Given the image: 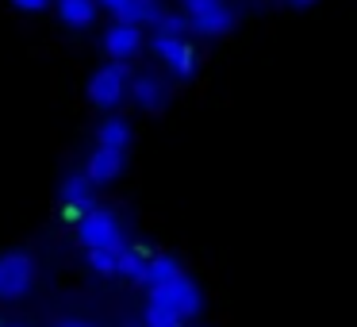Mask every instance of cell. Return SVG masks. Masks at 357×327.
I'll use <instances>...</instances> for the list:
<instances>
[{
  "label": "cell",
  "instance_id": "cell-3",
  "mask_svg": "<svg viewBox=\"0 0 357 327\" xmlns=\"http://www.w3.org/2000/svg\"><path fill=\"white\" fill-rule=\"evenodd\" d=\"M181 12L188 16V31L204 35V39L227 35L234 27V20H238V12L227 0H181Z\"/></svg>",
  "mask_w": 357,
  "mask_h": 327
},
{
  "label": "cell",
  "instance_id": "cell-2",
  "mask_svg": "<svg viewBox=\"0 0 357 327\" xmlns=\"http://www.w3.org/2000/svg\"><path fill=\"white\" fill-rule=\"evenodd\" d=\"M150 50H154L158 62L181 81L196 78V70H200V54H196V47L185 39V35H177V31H154Z\"/></svg>",
  "mask_w": 357,
  "mask_h": 327
},
{
  "label": "cell",
  "instance_id": "cell-5",
  "mask_svg": "<svg viewBox=\"0 0 357 327\" xmlns=\"http://www.w3.org/2000/svg\"><path fill=\"white\" fill-rule=\"evenodd\" d=\"M35 285V262L24 250L0 254V300H20Z\"/></svg>",
  "mask_w": 357,
  "mask_h": 327
},
{
  "label": "cell",
  "instance_id": "cell-8",
  "mask_svg": "<svg viewBox=\"0 0 357 327\" xmlns=\"http://www.w3.org/2000/svg\"><path fill=\"white\" fill-rule=\"evenodd\" d=\"M104 54H112L116 58V62H131L135 54H139L142 50V27L139 24H123V20H116V24L108 27V31H104Z\"/></svg>",
  "mask_w": 357,
  "mask_h": 327
},
{
  "label": "cell",
  "instance_id": "cell-14",
  "mask_svg": "<svg viewBox=\"0 0 357 327\" xmlns=\"http://www.w3.org/2000/svg\"><path fill=\"white\" fill-rule=\"evenodd\" d=\"M173 277H181L177 258H173V254H150V270H146V281H142V285H146V289H162V285H169Z\"/></svg>",
  "mask_w": 357,
  "mask_h": 327
},
{
  "label": "cell",
  "instance_id": "cell-11",
  "mask_svg": "<svg viewBox=\"0 0 357 327\" xmlns=\"http://www.w3.org/2000/svg\"><path fill=\"white\" fill-rule=\"evenodd\" d=\"M85 170L96 185H108V181H116L119 173H123V150H112V147H100V143H96V150L89 154Z\"/></svg>",
  "mask_w": 357,
  "mask_h": 327
},
{
  "label": "cell",
  "instance_id": "cell-20",
  "mask_svg": "<svg viewBox=\"0 0 357 327\" xmlns=\"http://www.w3.org/2000/svg\"><path fill=\"white\" fill-rule=\"evenodd\" d=\"M288 4H296V8H303V4H311V0H288Z\"/></svg>",
  "mask_w": 357,
  "mask_h": 327
},
{
  "label": "cell",
  "instance_id": "cell-7",
  "mask_svg": "<svg viewBox=\"0 0 357 327\" xmlns=\"http://www.w3.org/2000/svg\"><path fill=\"white\" fill-rule=\"evenodd\" d=\"M100 8L123 20V24H139V27H158V20L165 16L162 0H100Z\"/></svg>",
  "mask_w": 357,
  "mask_h": 327
},
{
  "label": "cell",
  "instance_id": "cell-12",
  "mask_svg": "<svg viewBox=\"0 0 357 327\" xmlns=\"http://www.w3.org/2000/svg\"><path fill=\"white\" fill-rule=\"evenodd\" d=\"M96 8H100V0H58V20L73 31H81L96 20Z\"/></svg>",
  "mask_w": 357,
  "mask_h": 327
},
{
  "label": "cell",
  "instance_id": "cell-10",
  "mask_svg": "<svg viewBox=\"0 0 357 327\" xmlns=\"http://www.w3.org/2000/svg\"><path fill=\"white\" fill-rule=\"evenodd\" d=\"M58 196H62V204L70 212H85L93 208V196H96V181L85 173H70V177H62V189H58Z\"/></svg>",
  "mask_w": 357,
  "mask_h": 327
},
{
  "label": "cell",
  "instance_id": "cell-6",
  "mask_svg": "<svg viewBox=\"0 0 357 327\" xmlns=\"http://www.w3.org/2000/svg\"><path fill=\"white\" fill-rule=\"evenodd\" d=\"M150 300H158V304H165V308H173L181 319H188V316H196V312L204 308V296H200V289H196V281L192 277H173L169 285H162V289H150Z\"/></svg>",
  "mask_w": 357,
  "mask_h": 327
},
{
  "label": "cell",
  "instance_id": "cell-17",
  "mask_svg": "<svg viewBox=\"0 0 357 327\" xmlns=\"http://www.w3.org/2000/svg\"><path fill=\"white\" fill-rule=\"evenodd\" d=\"M89 270L93 273H116L119 270V250H89Z\"/></svg>",
  "mask_w": 357,
  "mask_h": 327
},
{
  "label": "cell",
  "instance_id": "cell-9",
  "mask_svg": "<svg viewBox=\"0 0 357 327\" xmlns=\"http://www.w3.org/2000/svg\"><path fill=\"white\" fill-rule=\"evenodd\" d=\"M131 101L139 104L142 112H162L165 104H169V89H165V81L154 78V73H139V78L131 81Z\"/></svg>",
  "mask_w": 357,
  "mask_h": 327
},
{
  "label": "cell",
  "instance_id": "cell-18",
  "mask_svg": "<svg viewBox=\"0 0 357 327\" xmlns=\"http://www.w3.org/2000/svg\"><path fill=\"white\" fill-rule=\"evenodd\" d=\"M12 4H16L20 12H47L50 0H12Z\"/></svg>",
  "mask_w": 357,
  "mask_h": 327
},
{
  "label": "cell",
  "instance_id": "cell-16",
  "mask_svg": "<svg viewBox=\"0 0 357 327\" xmlns=\"http://www.w3.org/2000/svg\"><path fill=\"white\" fill-rule=\"evenodd\" d=\"M142 324H146V327H181V316L173 308H165V304L150 300L146 312H142Z\"/></svg>",
  "mask_w": 357,
  "mask_h": 327
},
{
  "label": "cell",
  "instance_id": "cell-15",
  "mask_svg": "<svg viewBox=\"0 0 357 327\" xmlns=\"http://www.w3.org/2000/svg\"><path fill=\"white\" fill-rule=\"evenodd\" d=\"M96 143L100 147H112V150H127L131 147V127H127V119L112 116L100 124V131H96Z\"/></svg>",
  "mask_w": 357,
  "mask_h": 327
},
{
  "label": "cell",
  "instance_id": "cell-13",
  "mask_svg": "<svg viewBox=\"0 0 357 327\" xmlns=\"http://www.w3.org/2000/svg\"><path fill=\"white\" fill-rule=\"evenodd\" d=\"M146 270H150V254L142 247H123L119 250V277L135 281V285H142L146 281Z\"/></svg>",
  "mask_w": 357,
  "mask_h": 327
},
{
  "label": "cell",
  "instance_id": "cell-4",
  "mask_svg": "<svg viewBox=\"0 0 357 327\" xmlns=\"http://www.w3.org/2000/svg\"><path fill=\"white\" fill-rule=\"evenodd\" d=\"M127 62H116L112 58L108 66H100V70L93 73V81H89V101L96 104V108L112 112L119 108V101L127 96V89H131V81H127Z\"/></svg>",
  "mask_w": 357,
  "mask_h": 327
},
{
  "label": "cell",
  "instance_id": "cell-19",
  "mask_svg": "<svg viewBox=\"0 0 357 327\" xmlns=\"http://www.w3.org/2000/svg\"><path fill=\"white\" fill-rule=\"evenodd\" d=\"M58 327H89V324H81V319H62Z\"/></svg>",
  "mask_w": 357,
  "mask_h": 327
},
{
  "label": "cell",
  "instance_id": "cell-1",
  "mask_svg": "<svg viewBox=\"0 0 357 327\" xmlns=\"http://www.w3.org/2000/svg\"><path fill=\"white\" fill-rule=\"evenodd\" d=\"M77 242L85 250H123V227H119L116 212L108 208H85L77 212Z\"/></svg>",
  "mask_w": 357,
  "mask_h": 327
}]
</instances>
